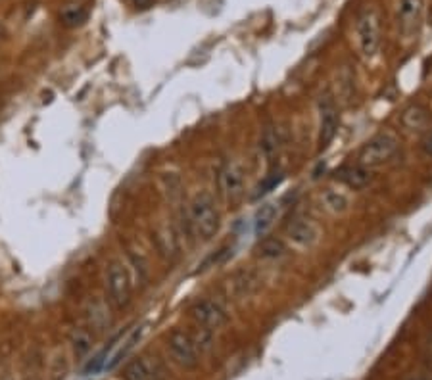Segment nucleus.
Listing matches in <instances>:
<instances>
[{"label":"nucleus","instance_id":"20e7f679","mask_svg":"<svg viewBox=\"0 0 432 380\" xmlns=\"http://www.w3.org/2000/svg\"><path fill=\"white\" fill-rule=\"evenodd\" d=\"M165 348L168 354L171 355V359L179 365L181 369H196L200 363V348L196 344L195 336L187 332V330L173 329L165 338Z\"/></svg>","mask_w":432,"mask_h":380},{"label":"nucleus","instance_id":"5701e85b","mask_svg":"<svg viewBox=\"0 0 432 380\" xmlns=\"http://www.w3.org/2000/svg\"><path fill=\"white\" fill-rule=\"evenodd\" d=\"M129 2H131L137 10H146V8L152 6V0H129Z\"/></svg>","mask_w":432,"mask_h":380},{"label":"nucleus","instance_id":"a211bd4d","mask_svg":"<svg viewBox=\"0 0 432 380\" xmlns=\"http://www.w3.org/2000/svg\"><path fill=\"white\" fill-rule=\"evenodd\" d=\"M69 342H71V349H73V355L77 359H83L85 355H88V352L93 349L94 346V336L91 330L87 329H76L69 336Z\"/></svg>","mask_w":432,"mask_h":380},{"label":"nucleus","instance_id":"9d476101","mask_svg":"<svg viewBox=\"0 0 432 380\" xmlns=\"http://www.w3.org/2000/svg\"><path fill=\"white\" fill-rule=\"evenodd\" d=\"M121 376L123 380H163L165 373L158 359L148 355H138L123 367Z\"/></svg>","mask_w":432,"mask_h":380},{"label":"nucleus","instance_id":"b1692460","mask_svg":"<svg viewBox=\"0 0 432 380\" xmlns=\"http://www.w3.org/2000/svg\"><path fill=\"white\" fill-rule=\"evenodd\" d=\"M406 380H432V374L417 373V374H411V376H407Z\"/></svg>","mask_w":432,"mask_h":380},{"label":"nucleus","instance_id":"6ab92c4d","mask_svg":"<svg viewBox=\"0 0 432 380\" xmlns=\"http://www.w3.org/2000/svg\"><path fill=\"white\" fill-rule=\"evenodd\" d=\"M401 123L406 129L409 131H421V133H425L426 129H428V115L423 108L419 106H411V108H407L401 115Z\"/></svg>","mask_w":432,"mask_h":380},{"label":"nucleus","instance_id":"f3484780","mask_svg":"<svg viewBox=\"0 0 432 380\" xmlns=\"http://www.w3.org/2000/svg\"><path fill=\"white\" fill-rule=\"evenodd\" d=\"M87 319L88 324L93 327L94 330H106L112 323V319H110V311L104 304H102L101 300H93L91 304L87 305Z\"/></svg>","mask_w":432,"mask_h":380},{"label":"nucleus","instance_id":"0eeeda50","mask_svg":"<svg viewBox=\"0 0 432 380\" xmlns=\"http://www.w3.org/2000/svg\"><path fill=\"white\" fill-rule=\"evenodd\" d=\"M217 184H220L221 196L225 198V202L238 204L246 194V169L245 165L240 164L238 159H229L223 167H221L220 177H217Z\"/></svg>","mask_w":432,"mask_h":380},{"label":"nucleus","instance_id":"39448f33","mask_svg":"<svg viewBox=\"0 0 432 380\" xmlns=\"http://www.w3.org/2000/svg\"><path fill=\"white\" fill-rule=\"evenodd\" d=\"M319 238V225L304 213H296L294 217H290V221L284 227V241L300 252H307V250L317 246Z\"/></svg>","mask_w":432,"mask_h":380},{"label":"nucleus","instance_id":"393cba45","mask_svg":"<svg viewBox=\"0 0 432 380\" xmlns=\"http://www.w3.org/2000/svg\"><path fill=\"white\" fill-rule=\"evenodd\" d=\"M4 37V27H2V23H0V38Z\"/></svg>","mask_w":432,"mask_h":380},{"label":"nucleus","instance_id":"423d86ee","mask_svg":"<svg viewBox=\"0 0 432 380\" xmlns=\"http://www.w3.org/2000/svg\"><path fill=\"white\" fill-rule=\"evenodd\" d=\"M106 292L108 302L113 305V310H125L131 304V275L121 261H112L108 267Z\"/></svg>","mask_w":432,"mask_h":380},{"label":"nucleus","instance_id":"dca6fc26","mask_svg":"<svg viewBox=\"0 0 432 380\" xmlns=\"http://www.w3.org/2000/svg\"><path fill=\"white\" fill-rule=\"evenodd\" d=\"M88 19V10L83 4H68L60 10V23L68 29L81 27Z\"/></svg>","mask_w":432,"mask_h":380},{"label":"nucleus","instance_id":"f8f14e48","mask_svg":"<svg viewBox=\"0 0 432 380\" xmlns=\"http://www.w3.org/2000/svg\"><path fill=\"white\" fill-rule=\"evenodd\" d=\"M336 131H339V112L336 106L326 98L319 106V144L323 148L331 144Z\"/></svg>","mask_w":432,"mask_h":380},{"label":"nucleus","instance_id":"7ed1b4c3","mask_svg":"<svg viewBox=\"0 0 432 380\" xmlns=\"http://www.w3.org/2000/svg\"><path fill=\"white\" fill-rule=\"evenodd\" d=\"M357 45L361 56L371 60L379 54L381 48V18L375 8H364L356 21Z\"/></svg>","mask_w":432,"mask_h":380},{"label":"nucleus","instance_id":"4be33fe9","mask_svg":"<svg viewBox=\"0 0 432 380\" xmlns=\"http://www.w3.org/2000/svg\"><path fill=\"white\" fill-rule=\"evenodd\" d=\"M421 148H423V152L426 156H431L432 158V129H426L423 137H421Z\"/></svg>","mask_w":432,"mask_h":380},{"label":"nucleus","instance_id":"aec40b11","mask_svg":"<svg viewBox=\"0 0 432 380\" xmlns=\"http://www.w3.org/2000/svg\"><path fill=\"white\" fill-rule=\"evenodd\" d=\"M256 277L250 271H242L232 279V290L237 292L238 298H248L256 292Z\"/></svg>","mask_w":432,"mask_h":380},{"label":"nucleus","instance_id":"4468645a","mask_svg":"<svg viewBox=\"0 0 432 380\" xmlns=\"http://www.w3.org/2000/svg\"><path fill=\"white\" fill-rule=\"evenodd\" d=\"M256 258L263 263H275L287 255V244L277 236H262L256 246Z\"/></svg>","mask_w":432,"mask_h":380},{"label":"nucleus","instance_id":"6e6552de","mask_svg":"<svg viewBox=\"0 0 432 380\" xmlns=\"http://www.w3.org/2000/svg\"><path fill=\"white\" fill-rule=\"evenodd\" d=\"M188 313H190L198 329L210 330V332L223 329L229 323V313L223 307V304L213 298L196 300L195 304L190 305Z\"/></svg>","mask_w":432,"mask_h":380},{"label":"nucleus","instance_id":"412c9836","mask_svg":"<svg viewBox=\"0 0 432 380\" xmlns=\"http://www.w3.org/2000/svg\"><path fill=\"white\" fill-rule=\"evenodd\" d=\"M110 348H112V346H108L106 349H102L101 354L96 355L93 361L88 363L87 367H85V371H83V373H85V374L98 373V371H101V369H102V365H104V357H106V355H108V349H110Z\"/></svg>","mask_w":432,"mask_h":380},{"label":"nucleus","instance_id":"f03ea898","mask_svg":"<svg viewBox=\"0 0 432 380\" xmlns=\"http://www.w3.org/2000/svg\"><path fill=\"white\" fill-rule=\"evenodd\" d=\"M400 152V139L394 133L382 131L371 137L361 150L357 154V164L364 165L367 169H376L382 165L390 164Z\"/></svg>","mask_w":432,"mask_h":380},{"label":"nucleus","instance_id":"9b49d317","mask_svg":"<svg viewBox=\"0 0 432 380\" xmlns=\"http://www.w3.org/2000/svg\"><path fill=\"white\" fill-rule=\"evenodd\" d=\"M319 200L323 209L334 217L346 216L351 209L350 194L346 190L340 189V186H326V189H323L319 194Z\"/></svg>","mask_w":432,"mask_h":380},{"label":"nucleus","instance_id":"2eb2a0df","mask_svg":"<svg viewBox=\"0 0 432 380\" xmlns=\"http://www.w3.org/2000/svg\"><path fill=\"white\" fill-rule=\"evenodd\" d=\"M277 217H279V206L277 204L267 202L257 209L256 217H254V227H256V235L259 238L267 235L271 228H273Z\"/></svg>","mask_w":432,"mask_h":380},{"label":"nucleus","instance_id":"f257e3e1","mask_svg":"<svg viewBox=\"0 0 432 380\" xmlns=\"http://www.w3.org/2000/svg\"><path fill=\"white\" fill-rule=\"evenodd\" d=\"M188 221L190 227L195 231V235L200 238L202 242L213 241L221 228V213L215 198L202 190L188 204Z\"/></svg>","mask_w":432,"mask_h":380},{"label":"nucleus","instance_id":"1a4fd4ad","mask_svg":"<svg viewBox=\"0 0 432 380\" xmlns=\"http://www.w3.org/2000/svg\"><path fill=\"white\" fill-rule=\"evenodd\" d=\"M425 14V0H396V23L403 37L413 38L419 33Z\"/></svg>","mask_w":432,"mask_h":380},{"label":"nucleus","instance_id":"ddd939ff","mask_svg":"<svg viewBox=\"0 0 432 380\" xmlns=\"http://www.w3.org/2000/svg\"><path fill=\"white\" fill-rule=\"evenodd\" d=\"M336 181L340 184H344L346 189L364 190L369 186L373 177H371V169H367V167L359 164H351L340 167L339 171H336Z\"/></svg>","mask_w":432,"mask_h":380}]
</instances>
